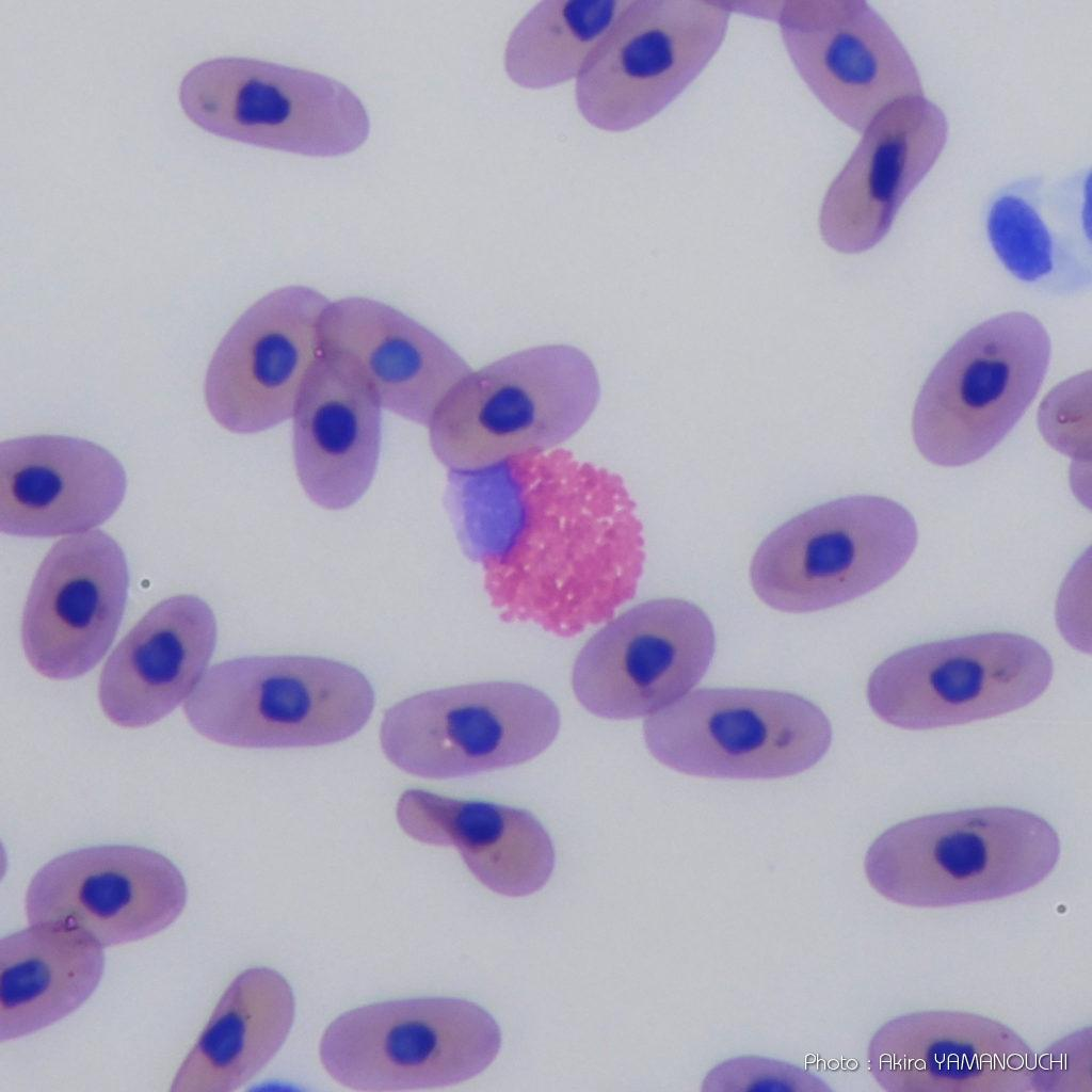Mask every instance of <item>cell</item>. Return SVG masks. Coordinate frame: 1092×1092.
<instances>
[{
  "mask_svg": "<svg viewBox=\"0 0 1092 1092\" xmlns=\"http://www.w3.org/2000/svg\"><path fill=\"white\" fill-rule=\"evenodd\" d=\"M869 1071L888 1092H1026L1037 1056L1014 1030L960 1011H920L877 1030Z\"/></svg>",
  "mask_w": 1092,
  "mask_h": 1092,
  "instance_id": "obj_18",
  "label": "cell"
},
{
  "mask_svg": "<svg viewBox=\"0 0 1092 1092\" xmlns=\"http://www.w3.org/2000/svg\"><path fill=\"white\" fill-rule=\"evenodd\" d=\"M712 625L681 599H655L616 616L579 652L574 693L591 713L612 720L654 714L671 705L708 670Z\"/></svg>",
  "mask_w": 1092,
  "mask_h": 1092,
  "instance_id": "obj_13",
  "label": "cell"
},
{
  "mask_svg": "<svg viewBox=\"0 0 1092 1092\" xmlns=\"http://www.w3.org/2000/svg\"><path fill=\"white\" fill-rule=\"evenodd\" d=\"M215 642V619L205 601L178 595L158 604L105 664L98 686L105 716L129 728L158 722L199 681Z\"/></svg>",
  "mask_w": 1092,
  "mask_h": 1092,
  "instance_id": "obj_23",
  "label": "cell"
},
{
  "mask_svg": "<svg viewBox=\"0 0 1092 1092\" xmlns=\"http://www.w3.org/2000/svg\"><path fill=\"white\" fill-rule=\"evenodd\" d=\"M328 305L311 288L289 286L267 294L237 320L205 381L207 407L220 425L251 434L293 416L323 355L321 320Z\"/></svg>",
  "mask_w": 1092,
  "mask_h": 1092,
  "instance_id": "obj_14",
  "label": "cell"
},
{
  "mask_svg": "<svg viewBox=\"0 0 1092 1092\" xmlns=\"http://www.w3.org/2000/svg\"><path fill=\"white\" fill-rule=\"evenodd\" d=\"M128 592L125 555L100 530L58 542L42 562L26 603L21 641L41 675L71 679L105 656Z\"/></svg>",
  "mask_w": 1092,
  "mask_h": 1092,
  "instance_id": "obj_17",
  "label": "cell"
},
{
  "mask_svg": "<svg viewBox=\"0 0 1092 1092\" xmlns=\"http://www.w3.org/2000/svg\"><path fill=\"white\" fill-rule=\"evenodd\" d=\"M380 408L355 370L323 352L293 413L296 475L316 504L346 509L368 489L380 455Z\"/></svg>",
  "mask_w": 1092,
  "mask_h": 1092,
  "instance_id": "obj_22",
  "label": "cell"
},
{
  "mask_svg": "<svg viewBox=\"0 0 1092 1092\" xmlns=\"http://www.w3.org/2000/svg\"><path fill=\"white\" fill-rule=\"evenodd\" d=\"M449 505L492 598L512 616L574 635L636 591L642 528L620 478L562 450L451 472Z\"/></svg>",
  "mask_w": 1092,
  "mask_h": 1092,
  "instance_id": "obj_1",
  "label": "cell"
},
{
  "mask_svg": "<svg viewBox=\"0 0 1092 1092\" xmlns=\"http://www.w3.org/2000/svg\"><path fill=\"white\" fill-rule=\"evenodd\" d=\"M1090 373L1057 387L1039 412L1046 440L1073 457L1090 456Z\"/></svg>",
  "mask_w": 1092,
  "mask_h": 1092,
  "instance_id": "obj_29",
  "label": "cell"
},
{
  "mask_svg": "<svg viewBox=\"0 0 1092 1092\" xmlns=\"http://www.w3.org/2000/svg\"><path fill=\"white\" fill-rule=\"evenodd\" d=\"M560 712L544 692L487 681L427 691L390 707L380 740L415 776L447 780L526 762L556 739Z\"/></svg>",
  "mask_w": 1092,
  "mask_h": 1092,
  "instance_id": "obj_11",
  "label": "cell"
},
{
  "mask_svg": "<svg viewBox=\"0 0 1092 1092\" xmlns=\"http://www.w3.org/2000/svg\"><path fill=\"white\" fill-rule=\"evenodd\" d=\"M1050 340L1031 315L1010 312L967 332L936 364L917 398L915 444L929 462H975L1013 429L1035 398Z\"/></svg>",
  "mask_w": 1092,
  "mask_h": 1092,
  "instance_id": "obj_5",
  "label": "cell"
},
{
  "mask_svg": "<svg viewBox=\"0 0 1092 1092\" xmlns=\"http://www.w3.org/2000/svg\"><path fill=\"white\" fill-rule=\"evenodd\" d=\"M126 473L106 449L62 435L0 444V529L57 536L101 525L119 507Z\"/></svg>",
  "mask_w": 1092,
  "mask_h": 1092,
  "instance_id": "obj_21",
  "label": "cell"
},
{
  "mask_svg": "<svg viewBox=\"0 0 1092 1092\" xmlns=\"http://www.w3.org/2000/svg\"><path fill=\"white\" fill-rule=\"evenodd\" d=\"M911 513L878 496L820 504L770 533L750 568L757 596L773 609L810 612L860 597L894 577L911 558Z\"/></svg>",
  "mask_w": 1092,
  "mask_h": 1092,
  "instance_id": "obj_6",
  "label": "cell"
},
{
  "mask_svg": "<svg viewBox=\"0 0 1092 1092\" xmlns=\"http://www.w3.org/2000/svg\"><path fill=\"white\" fill-rule=\"evenodd\" d=\"M947 139L945 113L924 95L884 108L824 195L819 226L825 243L846 254L878 244Z\"/></svg>",
  "mask_w": 1092,
  "mask_h": 1092,
  "instance_id": "obj_19",
  "label": "cell"
},
{
  "mask_svg": "<svg viewBox=\"0 0 1092 1092\" xmlns=\"http://www.w3.org/2000/svg\"><path fill=\"white\" fill-rule=\"evenodd\" d=\"M179 99L208 132L302 155L351 152L370 131L363 103L342 83L259 60L203 62L182 79Z\"/></svg>",
  "mask_w": 1092,
  "mask_h": 1092,
  "instance_id": "obj_9",
  "label": "cell"
},
{
  "mask_svg": "<svg viewBox=\"0 0 1092 1092\" xmlns=\"http://www.w3.org/2000/svg\"><path fill=\"white\" fill-rule=\"evenodd\" d=\"M323 352L347 363L381 406L429 425L448 394L470 372L448 343L384 303L348 298L321 320Z\"/></svg>",
  "mask_w": 1092,
  "mask_h": 1092,
  "instance_id": "obj_20",
  "label": "cell"
},
{
  "mask_svg": "<svg viewBox=\"0 0 1092 1092\" xmlns=\"http://www.w3.org/2000/svg\"><path fill=\"white\" fill-rule=\"evenodd\" d=\"M628 1L539 2L509 36L504 50L508 77L530 90L548 89L577 78Z\"/></svg>",
  "mask_w": 1092,
  "mask_h": 1092,
  "instance_id": "obj_27",
  "label": "cell"
},
{
  "mask_svg": "<svg viewBox=\"0 0 1092 1092\" xmlns=\"http://www.w3.org/2000/svg\"><path fill=\"white\" fill-rule=\"evenodd\" d=\"M186 900L184 879L165 856L133 846H98L43 866L29 884L26 913L30 924L77 928L111 946L165 929Z\"/></svg>",
  "mask_w": 1092,
  "mask_h": 1092,
  "instance_id": "obj_16",
  "label": "cell"
},
{
  "mask_svg": "<svg viewBox=\"0 0 1092 1092\" xmlns=\"http://www.w3.org/2000/svg\"><path fill=\"white\" fill-rule=\"evenodd\" d=\"M599 396L596 368L581 350H521L471 371L448 394L429 423L431 446L451 472L483 470L565 441Z\"/></svg>",
  "mask_w": 1092,
  "mask_h": 1092,
  "instance_id": "obj_3",
  "label": "cell"
},
{
  "mask_svg": "<svg viewBox=\"0 0 1092 1092\" xmlns=\"http://www.w3.org/2000/svg\"><path fill=\"white\" fill-rule=\"evenodd\" d=\"M1060 857L1043 818L984 807L918 817L892 826L869 847L865 873L887 900L914 908L990 901L1041 883Z\"/></svg>",
  "mask_w": 1092,
  "mask_h": 1092,
  "instance_id": "obj_2",
  "label": "cell"
},
{
  "mask_svg": "<svg viewBox=\"0 0 1092 1092\" xmlns=\"http://www.w3.org/2000/svg\"><path fill=\"white\" fill-rule=\"evenodd\" d=\"M1053 661L1037 641L991 632L920 644L876 668L867 698L884 722L927 729L989 719L1038 698Z\"/></svg>",
  "mask_w": 1092,
  "mask_h": 1092,
  "instance_id": "obj_12",
  "label": "cell"
},
{
  "mask_svg": "<svg viewBox=\"0 0 1092 1092\" xmlns=\"http://www.w3.org/2000/svg\"><path fill=\"white\" fill-rule=\"evenodd\" d=\"M501 1032L475 1002L446 997L376 1002L347 1011L322 1034L327 1074L356 1091L441 1088L482 1073Z\"/></svg>",
  "mask_w": 1092,
  "mask_h": 1092,
  "instance_id": "obj_8",
  "label": "cell"
},
{
  "mask_svg": "<svg viewBox=\"0 0 1092 1092\" xmlns=\"http://www.w3.org/2000/svg\"><path fill=\"white\" fill-rule=\"evenodd\" d=\"M374 693L356 669L326 658L255 656L213 665L183 710L191 726L237 748L336 743L368 722Z\"/></svg>",
  "mask_w": 1092,
  "mask_h": 1092,
  "instance_id": "obj_4",
  "label": "cell"
},
{
  "mask_svg": "<svg viewBox=\"0 0 1092 1092\" xmlns=\"http://www.w3.org/2000/svg\"><path fill=\"white\" fill-rule=\"evenodd\" d=\"M651 754L694 776L778 778L801 773L828 752L832 728L806 698L774 690L697 689L651 714Z\"/></svg>",
  "mask_w": 1092,
  "mask_h": 1092,
  "instance_id": "obj_7",
  "label": "cell"
},
{
  "mask_svg": "<svg viewBox=\"0 0 1092 1092\" xmlns=\"http://www.w3.org/2000/svg\"><path fill=\"white\" fill-rule=\"evenodd\" d=\"M397 820L417 841L455 847L472 874L502 896L539 892L555 868L548 833L521 808L408 789L398 800Z\"/></svg>",
  "mask_w": 1092,
  "mask_h": 1092,
  "instance_id": "obj_24",
  "label": "cell"
},
{
  "mask_svg": "<svg viewBox=\"0 0 1092 1092\" xmlns=\"http://www.w3.org/2000/svg\"><path fill=\"white\" fill-rule=\"evenodd\" d=\"M294 996L276 970L238 975L219 999L180 1064L173 1092H229L251 1080L285 1043L294 1019Z\"/></svg>",
  "mask_w": 1092,
  "mask_h": 1092,
  "instance_id": "obj_25",
  "label": "cell"
},
{
  "mask_svg": "<svg viewBox=\"0 0 1092 1092\" xmlns=\"http://www.w3.org/2000/svg\"><path fill=\"white\" fill-rule=\"evenodd\" d=\"M730 14L728 1L629 0L576 78L583 118L610 132L652 119L717 53Z\"/></svg>",
  "mask_w": 1092,
  "mask_h": 1092,
  "instance_id": "obj_10",
  "label": "cell"
},
{
  "mask_svg": "<svg viewBox=\"0 0 1092 1092\" xmlns=\"http://www.w3.org/2000/svg\"><path fill=\"white\" fill-rule=\"evenodd\" d=\"M775 21L802 80L858 133L887 106L924 95L906 48L864 0L780 1Z\"/></svg>",
  "mask_w": 1092,
  "mask_h": 1092,
  "instance_id": "obj_15",
  "label": "cell"
},
{
  "mask_svg": "<svg viewBox=\"0 0 1092 1092\" xmlns=\"http://www.w3.org/2000/svg\"><path fill=\"white\" fill-rule=\"evenodd\" d=\"M1054 182L1038 177L1014 181L993 198L986 216L991 243L1018 278L1035 280L1053 264L1054 237L1047 216Z\"/></svg>",
  "mask_w": 1092,
  "mask_h": 1092,
  "instance_id": "obj_28",
  "label": "cell"
},
{
  "mask_svg": "<svg viewBox=\"0 0 1092 1092\" xmlns=\"http://www.w3.org/2000/svg\"><path fill=\"white\" fill-rule=\"evenodd\" d=\"M102 946L80 929L31 924L0 941V1040H13L65 1017L102 976Z\"/></svg>",
  "mask_w": 1092,
  "mask_h": 1092,
  "instance_id": "obj_26",
  "label": "cell"
}]
</instances>
